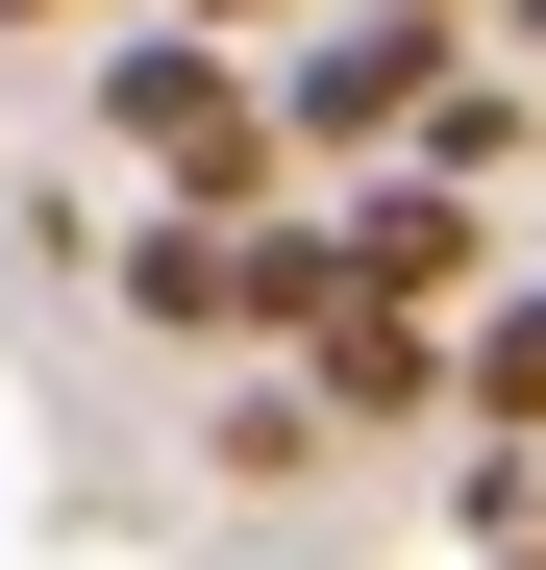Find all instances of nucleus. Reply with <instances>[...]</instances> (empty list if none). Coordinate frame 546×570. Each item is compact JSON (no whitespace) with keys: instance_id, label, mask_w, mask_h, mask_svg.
<instances>
[{"instance_id":"obj_1","label":"nucleus","mask_w":546,"mask_h":570,"mask_svg":"<svg viewBox=\"0 0 546 570\" xmlns=\"http://www.w3.org/2000/svg\"><path fill=\"white\" fill-rule=\"evenodd\" d=\"M100 149L149 174V224H273V149L299 125H273V75L224 26H125L100 50Z\"/></svg>"},{"instance_id":"obj_2","label":"nucleus","mask_w":546,"mask_h":570,"mask_svg":"<svg viewBox=\"0 0 546 570\" xmlns=\"http://www.w3.org/2000/svg\"><path fill=\"white\" fill-rule=\"evenodd\" d=\"M447 75H472V26H373V0H348V26L273 50V125H299V174L373 199V174H422V100H447Z\"/></svg>"},{"instance_id":"obj_3","label":"nucleus","mask_w":546,"mask_h":570,"mask_svg":"<svg viewBox=\"0 0 546 570\" xmlns=\"http://www.w3.org/2000/svg\"><path fill=\"white\" fill-rule=\"evenodd\" d=\"M323 248H348V298L447 323V298L497 273V199H447V174H373V199H323Z\"/></svg>"},{"instance_id":"obj_4","label":"nucleus","mask_w":546,"mask_h":570,"mask_svg":"<svg viewBox=\"0 0 546 570\" xmlns=\"http://www.w3.org/2000/svg\"><path fill=\"white\" fill-rule=\"evenodd\" d=\"M299 372H323V422H447V397H472V323H398V298H348Z\"/></svg>"},{"instance_id":"obj_5","label":"nucleus","mask_w":546,"mask_h":570,"mask_svg":"<svg viewBox=\"0 0 546 570\" xmlns=\"http://www.w3.org/2000/svg\"><path fill=\"white\" fill-rule=\"evenodd\" d=\"M125 323H248V224H125Z\"/></svg>"},{"instance_id":"obj_6","label":"nucleus","mask_w":546,"mask_h":570,"mask_svg":"<svg viewBox=\"0 0 546 570\" xmlns=\"http://www.w3.org/2000/svg\"><path fill=\"white\" fill-rule=\"evenodd\" d=\"M422 174H447V199H497V174H521V50H472V75L422 100Z\"/></svg>"},{"instance_id":"obj_7","label":"nucleus","mask_w":546,"mask_h":570,"mask_svg":"<svg viewBox=\"0 0 546 570\" xmlns=\"http://www.w3.org/2000/svg\"><path fill=\"white\" fill-rule=\"evenodd\" d=\"M472 422L546 446V273H497V298H472Z\"/></svg>"},{"instance_id":"obj_8","label":"nucleus","mask_w":546,"mask_h":570,"mask_svg":"<svg viewBox=\"0 0 546 570\" xmlns=\"http://www.w3.org/2000/svg\"><path fill=\"white\" fill-rule=\"evenodd\" d=\"M373 26H472V50H497V26H521V0H373Z\"/></svg>"},{"instance_id":"obj_9","label":"nucleus","mask_w":546,"mask_h":570,"mask_svg":"<svg viewBox=\"0 0 546 570\" xmlns=\"http://www.w3.org/2000/svg\"><path fill=\"white\" fill-rule=\"evenodd\" d=\"M0 26H125V0H0Z\"/></svg>"},{"instance_id":"obj_10","label":"nucleus","mask_w":546,"mask_h":570,"mask_svg":"<svg viewBox=\"0 0 546 570\" xmlns=\"http://www.w3.org/2000/svg\"><path fill=\"white\" fill-rule=\"evenodd\" d=\"M497 50H546V0H521V26H497Z\"/></svg>"},{"instance_id":"obj_11","label":"nucleus","mask_w":546,"mask_h":570,"mask_svg":"<svg viewBox=\"0 0 546 570\" xmlns=\"http://www.w3.org/2000/svg\"><path fill=\"white\" fill-rule=\"evenodd\" d=\"M521 546H546V471H521Z\"/></svg>"},{"instance_id":"obj_12","label":"nucleus","mask_w":546,"mask_h":570,"mask_svg":"<svg viewBox=\"0 0 546 570\" xmlns=\"http://www.w3.org/2000/svg\"><path fill=\"white\" fill-rule=\"evenodd\" d=\"M497 570H546V546H497Z\"/></svg>"}]
</instances>
